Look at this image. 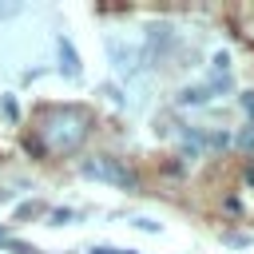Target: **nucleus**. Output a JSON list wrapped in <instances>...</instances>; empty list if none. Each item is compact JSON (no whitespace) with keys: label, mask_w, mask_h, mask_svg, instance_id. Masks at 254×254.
Returning <instances> with one entry per match:
<instances>
[{"label":"nucleus","mask_w":254,"mask_h":254,"mask_svg":"<svg viewBox=\"0 0 254 254\" xmlns=\"http://www.w3.org/2000/svg\"><path fill=\"white\" fill-rule=\"evenodd\" d=\"M91 135V111L64 103V107H44L36 115V147L44 155H75Z\"/></svg>","instance_id":"f257e3e1"},{"label":"nucleus","mask_w":254,"mask_h":254,"mask_svg":"<svg viewBox=\"0 0 254 254\" xmlns=\"http://www.w3.org/2000/svg\"><path fill=\"white\" fill-rule=\"evenodd\" d=\"M79 171H83L87 179H99V183H111V187H123V190H139V175H135L123 159H115V155H95V159H87Z\"/></svg>","instance_id":"f03ea898"},{"label":"nucleus","mask_w":254,"mask_h":254,"mask_svg":"<svg viewBox=\"0 0 254 254\" xmlns=\"http://www.w3.org/2000/svg\"><path fill=\"white\" fill-rule=\"evenodd\" d=\"M107 56H111V67H115L123 79H135V75H139V67H143L139 48H135V44H127V40H119V36H107Z\"/></svg>","instance_id":"7ed1b4c3"},{"label":"nucleus","mask_w":254,"mask_h":254,"mask_svg":"<svg viewBox=\"0 0 254 254\" xmlns=\"http://www.w3.org/2000/svg\"><path fill=\"white\" fill-rule=\"evenodd\" d=\"M171 40H175V28H171V24H151V28H147V48L139 52L143 64H155V60L171 48Z\"/></svg>","instance_id":"20e7f679"},{"label":"nucleus","mask_w":254,"mask_h":254,"mask_svg":"<svg viewBox=\"0 0 254 254\" xmlns=\"http://www.w3.org/2000/svg\"><path fill=\"white\" fill-rule=\"evenodd\" d=\"M56 56H60V71H64L67 79H79V71H83V67H79L75 44H71L67 36H60V40H56Z\"/></svg>","instance_id":"39448f33"},{"label":"nucleus","mask_w":254,"mask_h":254,"mask_svg":"<svg viewBox=\"0 0 254 254\" xmlns=\"http://www.w3.org/2000/svg\"><path fill=\"white\" fill-rule=\"evenodd\" d=\"M210 99H214V95H210V87H206V83H190V87H183V91H179V99H175V103H179V107H202V103H210Z\"/></svg>","instance_id":"423d86ee"},{"label":"nucleus","mask_w":254,"mask_h":254,"mask_svg":"<svg viewBox=\"0 0 254 254\" xmlns=\"http://www.w3.org/2000/svg\"><path fill=\"white\" fill-rule=\"evenodd\" d=\"M234 147H238L242 155H254V119H246V123L238 127V135H234Z\"/></svg>","instance_id":"0eeeda50"},{"label":"nucleus","mask_w":254,"mask_h":254,"mask_svg":"<svg viewBox=\"0 0 254 254\" xmlns=\"http://www.w3.org/2000/svg\"><path fill=\"white\" fill-rule=\"evenodd\" d=\"M210 67H214V75H230V56L226 52H214L210 56Z\"/></svg>","instance_id":"6e6552de"},{"label":"nucleus","mask_w":254,"mask_h":254,"mask_svg":"<svg viewBox=\"0 0 254 254\" xmlns=\"http://www.w3.org/2000/svg\"><path fill=\"white\" fill-rule=\"evenodd\" d=\"M202 143H210L214 151H222V147L230 143V135H226V131H206V135H202Z\"/></svg>","instance_id":"1a4fd4ad"},{"label":"nucleus","mask_w":254,"mask_h":254,"mask_svg":"<svg viewBox=\"0 0 254 254\" xmlns=\"http://www.w3.org/2000/svg\"><path fill=\"white\" fill-rule=\"evenodd\" d=\"M20 12V0H0V20H12Z\"/></svg>","instance_id":"9d476101"},{"label":"nucleus","mask_w":254,"mask_h":254,"mask_svg":"<svg viewBox=\"0 0 254 254\" xmlns=\"http://www.w3.org/2000/svg\"><path fill=\"white\" fill-rule=\"evenodd\" d=\"M238 103H242V111L254 119V91H242V95H238Z\"/></svg>","instance_id":"9b49d317"},{"label":"nucleus","mask_w":254,"mask_h":254,"mask_svg":"<svg viewBox=\"0 0 254 254\" xmlns=\"http://www.w3.org/2000/svg\"><path fill=\"white\" fill-rule=\"evenodd\" d=\"M52 222H56V226H64V222H71V210H52Z\"/></svg>","instance_id":"f8f14e48"},{"label":"nucleus","mask_w":254,"mask_h":254,"mask_svg":"<svg viewBox=\"0 0 254 254\" xmlns=\"http://www.w3.org/2000/svg\"><path fill=\"white\" fill-rule=\"evenodd\" d=\"M135 226H139V230H147V234H155V230H159V222H151V218H135Z\"/></svg>","instance_id":"ddd939ff"},{"label":"nucleus","mask_w":254,"mask_h":254,"mask_svg":"<svg viewBox=\"0 0 254 254\" xmlns=\"http://www.w3.org/2000/svg\"><path fill=\"white\" fill-rule=\"evenodd\" d=\"M28 214H40V202H24L20 206V218H28Z\"/></svg>","instance_id":"4468645a"},{"label":"nucleus","mask_w":254,"mask_h":254,"mask_svg":"<svg viewBox=\"0 0 254 254\" xmlns=\"http://www.w3.org/2000/svg\"><path fill=\"white\" fill-rule=\"evenodd\" d=\"M222 238H226L230 246H246V234H222Z\"/></svg>","instance_id":"2eb2a0df"},{"label":"nucleus","mask_w":254,"mask_h":254,"mask_svg":"<svg viewBox=\"0 0 254 254\" xmlns=\"http://www.w3.org/2000/svg\"><path fill=\"white\" fill-rule=\"evenodd\" d=\"M246 179H250V183H254V167H246Z\"/></svg>","instance_id":"dca6fc26"},{"label":"nucleus","mask_w":254,"mask_h":254,"mask_svg":"<svg viewBox=\"0 0 254 254\" xmlns=\"http://www.w3.org/2000/svg\"><path fill=\"white\" fill-rule=\"evenodd\" d=\"M107 254H135V250H107Z\"/></svg>","instance_id":"f3484780"},{"label":"nucleus","mask_w":254,"mask_h":254,"mask_svg":"<svg viewBox=\"0 0 254 254\" xmlns=\"http://www.w3.org/2000/svg\"><path fill=\"white\" fill-rule=\"evenodd\" d=\"M91 254H107V250H103V246H99V250H91Z\"/></svg>","instance_id":"a211bd4d"}]
</instances>
